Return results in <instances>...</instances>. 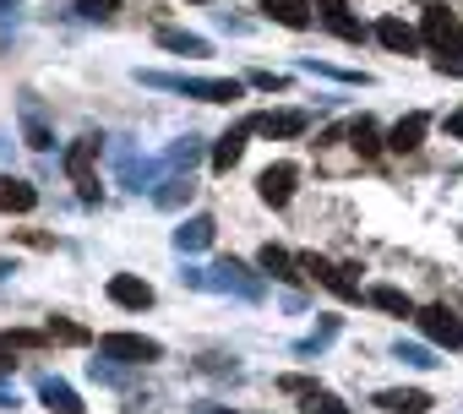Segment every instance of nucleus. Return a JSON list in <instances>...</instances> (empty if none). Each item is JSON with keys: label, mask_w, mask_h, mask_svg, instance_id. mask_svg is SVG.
Instances as JSON below:
<instances>
[{"label": "nucleus", "mask_w": 463, "mask_h": 414, "mask_svg": "<svg viewBox=\"0 0 463 414\" xmlns=\"http://www.w3.org/2000/svg\"><path fill=\"white\" fill-rule=\"evenodd\" d=\"M137 82L158 88V93L202 99V104H235V99H246V82H235V77H175V71H142L137 66Z\"/></svg>", "instance_id": "f257e3e1"}, {"label": "nucleus", "mask_w": 463, "mask_h": 414, "mask_svg": "<svg viewBox=\"0 0 463 414\" xmlns=\"http://www.w3.org/2000/svg\"><path fill=\"white\" fill-rule=\"evenodd\" d=\"M99 360H109V365H153V360H164V343L142 338V333H104Z\"/></svg>", "instance_id": "f03ea898"}, {"label": "nucleus", "mask_w": 463, "mask_h": 414, "mask_svg": "<svg viewBox=\"0 0 463 414\" xmlns=\"http://www.w3.org/2000/svg\"><path fill=\"white\" fill-rule=\"evenodd\" d=\"M207 289H218V295H241V300H262L268 289H262V278L246 268V262H235V257H229V262H218V268H207Z\"/></svg>", "instance_id": "7ed1b4c3"}, {"label": "nucleus", "mask_w": 463, "mask_h": 414, "mask_svg": "<svg viewBox=\"0 0 463 414\" xmlns=\"http://www.w3.org/2000/svg\"><path fill=\"white\" fill-rule=\"evenodd\" d=\"M99 147H104L99 136H77V142L66 147V158H61V164H66V174H71V185L82 191V202H99V180H93V164H99Z\"/></svg>", "instance_id": "20e7f679"}, {"label": "nucleus", "mask_w": 463, "mask_h": 414, "mask_svg": "<svg viewBox=\"0 0 463 414\" xmlns=\"http://www.w3.org/2000/svg\"><path fill=\"white\" fill-rule=\"evenodd\" d=\"M295 185H300V169H295V164H284V158H279V164H268V169L257 174V196H262L268 207H289V202H295Z\"/></svg>", "instance_id": "39448f33"}, {"label": "nucleus", "mask_w": 463, "mask_h": 414, "mask_svg": "<svg viewBox=\"0 0 463 414\" xmlns=\"http://www.w3.org/2000/svg\"><path fill=\"white\" fill-rule=\"evenodd\" d=\"M300 268H306L327 295H338V300H365V295H360V284H354V278H344L349 268H338V262H327V257H317V251H306V257H300Z\"/></svg>", "instance_id": "423d86ee"}, {"label": "nucleus", "mask_w": 463, "mask_h": 414, "mask_svg": "<svg viewBox=\"0 0 463 414\" xmlns=\"http://www.w3.org/2000/svg\"><path fill=\"white\" fill-rule=\"evenodd\" d=\"M414 322H420V333H425L436 349H463V322H458L447 306H425V311H414Z\"/></svg>", "instance_id": "0eeeda50"}, {"label": "nucleus", "mask_w": 463, "mask_h": 414, "mask_svg": "<svg viewBox=\"0 0 463 414\" xmlns=\"http://www.w3.org/2000/svg\"><path fill=\"white\" fill-rule=\"evenodd\" d=\"M246 120H251L257 136H300V131L311 126L306 109H268V115H246Z\"/></svg>", "instance_id": "6e6552de"}, {"label": "nucleus", "mask_w": 463, "mask_h": 414, "mask_svg": "<svg viewBox=\"0 0 463 414\" xmlns=\"http://www.w3.org/2000/svg\"><path fill=\"white\" fill-rule=\"evenodd\" d=\"M104 295H109L120 311H147V306H153V284H147V278H137V273H115Z\"/></svg>", "instance_id": "1a4fd4ad"}, {"label": "nucleus", "mask_w": 463, "mask_h": 414, "mask_svg": "<svg viewBox=\"0 0 463 414\" xmlns=\"http://www.w3.org/2000/svg\"><path fill=\"white\" fill-rule=\"evenodd\" d=\"M371 33H376V44H382V50H392V55H420V44H425V39H420V28H409V23H398V17H382Z\"/></svg>", "instance_id": "9d476101"}, {"label": "nucleus", "mask_w": 463, "mask_h": 414, "mask_svg": "<svg viewBox=\"0 0 463 414\" xmlns=\"http://www.w3.org/2000/svg\"><path fill=\"white\" fill-rule=\"evenodd\" d=\"M376 409L382 414H430V392L425 387H382Z\"/></svg>", "instance_id": "9b49d317"}, {"label": "nucleus", "mask_w": 463, "mask_h": 414, "mask_svg": "<svg viewBox=\"0 0 463 414\" xmlns=\"http://www.w3.org/2000/svg\"><path fill=\"white\" fill-rule=\"evenodd\" d=\"M39 207V185L23 174H0V213H33Z\"/></svg>", "instance_id": "f8f14e48"}, {"label": "nucleus", "mask_w": 463, "mask_h": 414, "mask_svg": "<svg viewBox=\"0 0 463 414\" xmlns=\"http://www.w3.org/2000/svg\"><path fill=\"white\" fill-rule=\"evenodd\" d=\"M213 235H218V224H213L207 213H191V219H180V230H175V251H180V257L207 251V246H213Z\"/></svg>", "instance_id": "ddd939ff"}, {"label": "nucleus", "mask_w": 463, "mask_h": 414, "mask_svg": "<svg viewBox=\"0 0 463 414\" xmlns=\"http://www.w3.org/2000/svg\"><path fill=\"white\" fill-rule=\"evenodd\" d=\"M246 136H251V120H241L235 131H223V136L213 142V153H207V158H213V169H218V174H229V169L241 164V153H246Z\"/></svg>", "instance_id": "4468645a"}, {"label": "nucleus", "mask_w": 463, "mask_h": 414, "mask_svg": "<svg viewBox=\"0 0 463 414\" xmlns=\"http://www.w3.org/2000/svg\"><path fill=\"white\" fill-rule=\"evenodd\" d=\"M425 131H430V115H425V109H409V115L387 131V147H392V153H414V147L425 142Z\"/></svg>", "instance_id": "2eb2a0df"}, {"label": "nucleus", "mask_w": 463, "mask_h": 414, "mask_svg": "<svg viewBox=\"0 0 463 414\" xmlns=\"http://www.w3.org/2000/svg\"><path fill=\"white\" fill-rule=\"evenodd\" d=\"M158 174H164V164L137 158V153H120V185H126V191H153V185H164Z\"/></svg>", "instance_id": "dca6fc26"}, {"label": "nucleus", "mask_w": 463, "mask_h": 414, "mask_svg": "<svg viewBox=\"0 0 463 414\" xmlns=\"http://www.w3.org/2000/svg\"><path fill=\"white\" fill-rule=\"evenodd\" d=\"M344 131H349V147H354L360 158H376V153L387 147V131H382V126H376L371 115H354V120H349Z\"/></svg>", "instance_id": "f3484780"}, {"label": "nucleus", "mask_w": 463, "mask_h": 414, "mask_svg": "<svg viewBox=\"0 0 463 414\" xmlns=\"http://www.w3.org/2000/svg\"><path fill=\"white\" fill-rule=\"evenodd\" d=\"M317 17H322V23H327V28H333L344 44H360V39H365V28L349 17V6H344V0H317Z\"/></svg>", "instance_id": "a211bd4d"}, {"label": "nucleus", "mask_w": 463, "mask_h": 414, "mask_svg": "<svg viewBox=\"0 0 463 414\" xmlns=\"http://www.w3.org/2000/svg\"><path fill=\"white\" fill-rule=\"evenodd\" d=\"M262 6H268L273 23H284V28H295V33H306V28L317 23V6H311V0H262Z\"/></svg>", "instance_id": "6ab92c4d"}, {"label": "nucleus", "mask_w": 463, "mask_h": 414, "mask_svg": "<svg viewBox=\"0 0 463 414\" xmlns=\"http://www.w3.org/2000/svg\"><path fill=\"white\" fill-rule=\"evenodd\" d=\"M458 33V17L441 6V0H436V6H425V23H420V39L430 44V50H447V39Z\"/></svg>", "instance_id": "aec40b11"}, {"label": "nucleus", "mask_w": 463, "mask_h": 414, "mask_svg": "<svg viewBox=\"0 0 463 414\" xmlns=\"http://www.w3.org/2000/svg\"><path fill=\"white\" fill-rule=\"evenodd\" d=\"M39 403H44L50 414H82V398H77L61 376H39Z\"/></svg>", "instance_id": "412c9836"}, {"label": "nucleus", "mask_w": 463, "mask_h": 414, "mask_svg": "<svg viewBox=\"0 0 463 414\" xmlns=\"http://www.w3.org/2000/svg\"><path fill=\"white\" fill-rule=\"evenodd\" d=\"M257 268H262L268 278H279V284H295V278H300V273H295V268H300V257H289V251H284V246H273V240L257 251Z\"/></svg>", "instance_id": "4be33fe9"}, {"label": "nucleus", "mask_w": 463, "mask_h": 414, "mask_svg": "<svg viewBox=\"0 0 463 414\" xmlns=\"http://www.w3.org/2000/svg\"><path fill=\"white\" fill-rule=\"evenodd\" d=\"M365 306H376V311H387V316H414V300H409L403 289H392V284H371V289H365Z\"/></svg>", "instance_id": "5701e85b"}, {"label": "nucleus", "mask_w": 463, "mask_h": 414, "mask_svg": "<svg viewBox=\"0 0 463 414\" xmlns=\"http://www.w3.org/2000/svg\"><path fill=\"white\" fill-rule=\"evenodd\" d=\"M191 196H196V180H191V174H169V180H164V185L153 191V202L164 207V213H175V207H185Z\"/></svg>", "instance_id": "b1692460"}, {"label": "nucleus", "mask_w": 463, "mask_h": 414, "mask_svg": "<svg viewBox=\"0 0 463 414\" xmlns=\"http://www.w3.org/2000/svg\"><path fill=\"white\" fill-rule=\"evenodd\" d=\"M196 158H202V136H180V142L164 153V169H169V174H191Z\"/></svg>", "instance_id": "393cba45"}, {"label": "nucleus", "mask_w": 463, "mask_h": 414, "mask_svg": "<svg viewBox=\"0 0 463 414\" xmlns=\"http://www.w3.org/2000/svg\"><path fill=\"white\" fill-rule=\"evenodd\" d=\"M158 44L175 50V55H207V39L202 33H185V28H158Z\"/></svg>", "instance_id": "a878e982"}, {"label": "nucleus", "mask_w": 463, "mask_h": 414, "mask_svg": "<svg viewBox=\"0 0 463 414\" xmlns=\"http://www.w3.org/2000/svg\"><path fill=\"white\" fill-rule=\"evenodd\" d=\"M23 142H28V147H39V153H50V147H55V136H50V126L33 115V104H23Z\"/></svg>", "instance_id": "bb28decb"}, {"label": "nucleus", "mask_w": 463, "mask_h": 414, "mask_svg": "<svg viewBox=\"0 0 463 414\" xmlns=\"http://www.w3.org/2000/svg\"><path fill=\"white\" fill-rule=\"evenodd\" d=\"M333 338H338V316H322V322H317V333H306V338L295 343V354H317V349H327Z\"/></svg>", "instance_id": "cd10ccee"}, {"label": "nucleus", "mask_w": 463, "mask_h": 414, "mask_svg": "<svg viewBox=\"0 0 463 414\" xmlns=\"http://www.w3.org/2000/svg\"><path fill=\"white\" fill-rule=\"evenodd\" d=\"M50 343H88V327H77V322H66V316H50Z\"/></svg>", "instance_id": "c85d7f7f"}, {"label": "nucleus", "mask_w": 463, "mask_h": 414, "mask_svg": "<svg viewBox=\"0 0 463 414\" xmlns=\"http://www.w3.org/2000/svg\"><path fill=\"white\" fill-rule=\"evenodd\" d=\"M300 414H349V403L333 398V392H311V398L300 403Z\"/></svg>", "instance_id": "c756f323"}, {"label": "nucleus", "mask_w": 463, "mask_h": 414, "mask_svg": "<svg viewBox=\"0 0 463 414\" xmlns=\"http://www.w3.org/2000/svg\"><path fill=\"white\" fill-rule=\"evenodd\" d=\"M77 12H82L88 23H109V17L120 12V0H77Z\"/></svg>", "instance_id": "7c9ffc66"}, {"label": "nucleus", "mask_w": 463, "mask_h": 414, "mask_svg": "<svg viewBox=\"0 0 463 414\" xmlns=\"http://www.w3.org/2000/svg\"><path fill=\"white\" fill-rule=\"evenodd\" d=\"M392 354H398V360H403V365H420V371H430V365H436V360H430V349H425V343H398V349H392Z\"/></svg>", "instance_id": "2f4dec72"}, {"label": "nucleus", "mask_w": 463, "mask_h": 414, "mask_svg": "<svg viewBox=\"0 0 463 414\" xmlns=\"http://www.w3.org/2000/svg\"><path fill=\"white\" fill-rule=\"evenodd\" d=\"M251 88H262V93H284L289 77H279V71H251Z\"/></svg>", "instance_id": "473e14b6"}, {"label": "nucleus", "mask_w": 463, "mask_h": 414, "mask_svg": "<svg viewBox=\"0 0 463 414\" xmlns=\"http://www.w3.org/2000/svg\"><path fill=\"white\" fill-rule=\"evenodd\" d=\"M279 387H284V392H295V398H311V392H322L311 376H279Z\"/></svg>", "instance_id": "72a5a7b5"}, {"label": "nucleus", "mask_w": 463, "mask_h": 414, "mask_svg": "<svg viewBox=\"0 0 463 414\" xmlns=\"http://www.w3.org/2000/svg\"><path fill=\"white\" fill-rule=\"evenodd\" d=\"M441 126H447V136H452V142H463V109H452Z\"/></svg>", "instance_id": "f704fd0d"}, {"label": "nucleus", "mask_w": 463, "mask_h": 414, "mask_svg": "<svg viewBox=\"0 0 463 414\" xmlns=\"http://www.w3.org/2000/svg\"><path fill=\"white\" fill-rule=\"evenodd\" d=\"M12 365H17V360H12V349L0 343V376H12Z\"/></svg>", "instance_id": "c9c22d12"}, {"label": "nucleus", "mask_w": 463, "mask_h": 414, "mask_svg": "<svg viewBox=\"0 0 463 414\" xmlns=\"http://www.w3.org/2000/svg\"><path fill=\"white\" fill-rule=\"evenodd\" d=\"M0 409H17V392H6V387H0Z\"/></svg>", "instance_id": "e433bc0d"}, {"label": "nucleus", "mask_w": 463, "mask_h": 414, "mask_svg": "<svg viewBox=\"0 0 463 414\" xmlns=\"http://www.w3.org/2000/svg\"><path fill=\"white\" fill-rule=\"evenodd\" d=\"M6 273H17V268H12V262H0V278H6Z\"/></svg>", "instance_id": "4c0bfd02"}, {"label": "nucleus", "mask_w": 463, "mask_h": 414, "mask_svg": "<svg viewBox=\"0 0 463 414\" xmlns=\"http://www.w3.org/2000/svg\"><path fill=\"white\" fill-rule=\"evenodd\" d=\"M0 153H12V142H6V136H0Z\"/></svg>", "instance_id": "58836bf2"}, {"label": "nucleus", "mask_w": 463, "mask_h": 414, "mask_svg": "<svg viewBox=\"0 0 463 414\" xmlns=\"http://www.w3.org/2000/svg\"><path fill=\"white\" fill-rule=\"evenodd\" d=\"M207 414H235V409H207Z\"/></svg>", "instance_id": "ea45409f"}, {"label": "nucleus", "mask_w": 463, "mask_h": 414, "mask_svg": "<svg viewBox=\"0 0 463 414\" xmlns=\"http://www.w3.org/2000/svg\"><path fill=\"white\" fill-rule=\"evenodd\" d=\"M196 6H207V0H196Z\"/></svg>", "instance_id": "a19ab883"}]
</instances>
